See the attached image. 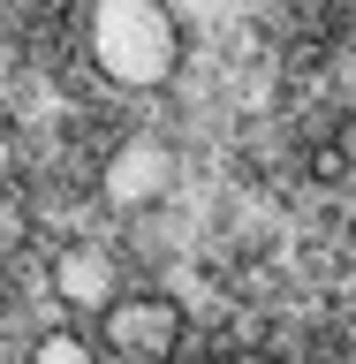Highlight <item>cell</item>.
I'll return each instance as SVG.
<instances>
[{
    "instance_id": "1",
    "label": "cell",
    "mask_w": 356,
    "mask_h": 364,
    "mask_svg": "<svg viewBox=\"0 0 356 364\" xmlns=\"http://www.w3.org/2000/svg\"><path fill=\"white\" fill-rule=\"evenodd\" d=\"M84 46L99 76L122 91H159L182 68V23L167 16V0H91Z\"/></svg>"
},
{
    "instance_id": "3",
    "label": "cell",
    "mask_w": 356,
    "mask_h": 364,
    "mask_svg": "<svg viewBox=\"0 0 356 364\" xmlns=\"http://www.w3.org/2000/svg\"><path fill=\"white\" fill-rule=\"evenodd\" d=\"M99 326H107V349L129 364H167L182 349V304L175 296H122Z\"/></svg>"
},
{
    "instance_id": "7",
    "label": "cell",
    "mask_w": 356,
    "mask_h": 364,
    "mask_svg": "<svg viewBox=\"0 0 356 364\" xmlns=\"http://www.w3.org/2000/svg\"><path fill=\"white\" fill-rule=\"evenodd\" d=\"M227 364H273V357H227Z\"/></svg>"
},
{
    "instance_id": "6",
    "label": "cell",
    "mask_w": 356,
    "mask_h": 364,
    "mask_svg": "<svg viewBox=\"0 0 356 364\" xmlns=\"http://www.w3.org/2000/svg\"><path fill=\"white\" fill-rule=\"evenodd\" d=\"M8 235H23V205L0 190V243H8Z\"/></svg>"
},
{
    "instance_id": "2",
    "label": "cell",
    "mask_w": 356,
    "mask_h": 364,
    "mask_svg": "<svg viewBox=\"0 0 356 364\" xmlns=\"http://www.w3.org/2000/svg\"><path fill=\"white\" fill-rule=\"evenodd\" d=\"M167 190H175V144H167V136H129V144H114L107 175H99V198H107L114 213H152Z\"/></svg>"
},
{
    "instance_id": "5",
    "label": "cell",
    "mask_w": 356,
    "mask_h": 364,
    "mask_svg": "<svg viewBox=\"0 0 356 364\" xmlns=\"http://www.w3.org/2000/svg\"><path fill=\"white\" fill-rule=\"evenodd\" d=\"M23 364H99V357H91V341L76 334V326H53V334L31 341V357H23Z\"/></svg>"
},
{
    "instance_id": "4",
    "label": "cell",
    "mask_w": 356,
    "mask_h": 364,
    "mask_svg": "<svg viewBox=\"0 0 356 364\" xmlns=\"http://www.w3.org/2000/svg\"><path fill=\"white\" fill-rule=\"evenodd\" d=\"M53 296H61L68 311H99L107 318L114 304H122V273H114V258L99 243H68L61 258H53Z\"/></svg>"
}]
</instances>
